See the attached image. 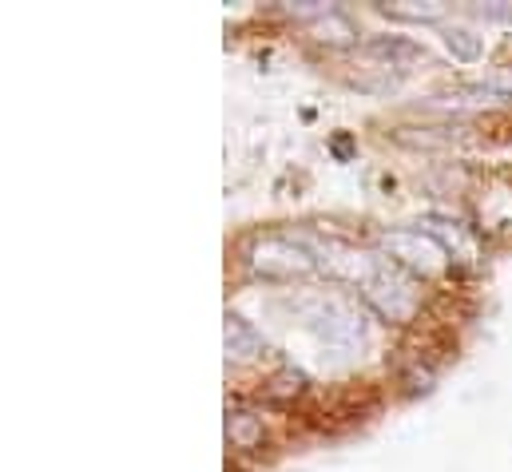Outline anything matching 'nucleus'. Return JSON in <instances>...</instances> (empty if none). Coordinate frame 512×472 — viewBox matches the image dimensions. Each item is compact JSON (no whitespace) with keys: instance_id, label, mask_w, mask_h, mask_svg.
Here are the masks:
<instances>
[{"instance_id":"f257e3e1","label":"nucleus","mask_w":512,"mask_h":472,"mask_svg":"<svg viewBox=\"0 0 512 472\" xmlns=\"http://www.w3.org/2000/svg\"><path fill=\"white\" fill-rule=\"evenodd\" d=\"M362 294L370 298V306L385 314V318H409L413 306H417V290H413V278L397 266V262H382L370 270V278L362 282Z\"/></svg>"},{"instance_id":"f03ea898","label":"nucleus","mask_w":512,"mask_h":472,"mask_svg":"<svg viewBox=\"0 0 512 472\" xmlns=\"http://www.w3.org/2000/svg\"><path fill=\"white\" fill-rule=\"evenodd\" d=\"M318 266L314 250L306 238H262L255 246V270L266 278H298V274H310Z\"/></svg>"},{"instance_id":"7ed1b4c3","label":"nucleus","mask_w":512,"mask_h":472,"mask_svg":"<svg viewBox=\"0 0 512 472\" xmlns=\"http://www.w3.org/2000/svg\"><path fill=\"white\" fill-rule=\"evenodd\" d=\"M382 246L397 266H409L417 274H437L449 262V246H441L429 231H389L382 235Z\"/></svg>"},{"instance_id":"20e7f679","label":"nucleus","mask_w":512,"mask_h":472,"mask_svg":"<svg viewBox=\"0 0 512 472\" xmlns=\"http://www.w3.org/2000/svg\"><path fill=\"white\" fill-rule=\"evenodd\" d=\"M255 354H262V338L255 334V326L231 314V318H227V357L251 361Z\"/></svg>"},{"instance_id":"39448f33","label":"nucleus","mask_w":512,"mask_h":472,"mask_svg":"<svg viewBox=\"0 0 512 472\" xmlns=\"http://www.w3.org/2000/svg\"><path fill=\"white\" fill-rule=\"evenodd\" d=\"M227 433L239 441V445H251L258 437V421L251 417V413H235L231 421H227Z\"/></svg>"},{"instance_id":"423d86ee","label":"nucleus","mask_w":512,"mask_h":472,"mask_svg":"<svg viewBox=\"0 0 512 472\" xmlns=\"http://www.w3.org/2000/svg\"><path fill=\"white\" fill-rule=\"evenodd\" d=\"M445 40H449V48H453L457 56H465V60H473V56L481 52V44H477L469 32H461V28H449V36H445Z\"/></svg>"}]
</instances>
